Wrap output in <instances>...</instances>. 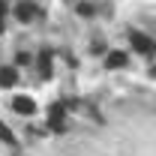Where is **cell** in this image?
<instances>
[{
	"instance_id": "6da1fadb",
	"label": "cell",
	"mask_w": 156,
	"mask_h": 156,
	"mask_svg": "<svg viewBox=\"0 0 156 156\" xmlns=\"http://www.w3.org/2000/svg\"><path fill=\"white\" fill-rule=\"evenodd\" d=\"M48 126L57 129V132L66 129V102H54V105L48 108Z\"/></svg>"
},
{
	"instance_id": "7a4b0ae2",
	"label": "cell",
	"mask_w": 156,
	"mask_h": 156,
	"mask_svg": "<svg viewBox=\"0 0 156 156\" xmlns=\"http://www.w3.org/2000/svg\"><path fill=\"white\" fill-rule=\"evenodd\" d=\"M12 108H15L18 114H33V111H36V102L30 96H15L12 99Z\"/></svg>"
},
{
	"instance_id": "3957f363",
	"label": "cell",
	"mask_w": 156,
	"mask_h": 156,
	"mask_svg": "<svg viewBox=\"0 0 156 156\" xmlns=\"http://www.w3.org/2000/svg\"><path fill=\"white\" fill-rule=\"evenodd\" d=\"M132 45H135V51H141V54H153L156 51V45L147 36H141V33H132Z\"/></svg>"
},
{
	"instance_id": "277c9868",
	"label": "cell",
	"mask_w": 156,
	"mask_h": 156,
	"mask_svg": "<svg viewBox=\"0 0 156 156\" xmlns=\"http://www.w3.org/2000/svg\"><path fill=\"white\" fill-rule=\"evenodd\" d=\"M105 66H108V69H120V66H126V54H123V51H111L108 60H105Z\"/></svg>"
},
{
	"instance_id": "5b68a950",
	"label": "cell",
	"mask_w": 156,
	"mask_h": 156,
	"mask_svg": "<svg viewBox=\"0 0 156 156\" xmlns=\"http://www.w3.org/2000/svg\"><path fill=\"white\" fill-rule=\"evenodd\" d=\"M15 15H18L21 21H30L33 15H36V9H33V3H27V0H24V3H18V9H15Z\"/></svg>"
},
{
	"instance_id": "8992f818",
	"label": "cell",
	"mask_w": 156,
	"mask_h": 156,
	"mask_svg": "<svg viewBox=\"0 0 156 156\" xmlns=\"http://www.w3.org/2000/svg\"><path fill=\"white\" fill-rule=\"evenodd\" d=\"M15 81H18L15 69H9V66H6V69H0V87H12Z\"/></svg>"
},
{
	"instance_id": "52a82bcc",
	"label": "cell",
	"mask_w": 156,
	"mask_h": 156,
	"mask_svg": "<svg viewBox=\"0 0 156 156\" xmlns=\"http://www.w3.org/2000/svg\"><path fill=\"white\" fill-rule=\"evenodd\" d=\"M39 72H42V78L51 75V54H48V51H42V54H39Z\"/></svg>"
},
{
	"instance_id": "ba28073f",
	"label": "cell",
	"mask_w": 156,
	"mask_h": 156,
	"mask_svg": "<svg viewBox=\"0 0 156 156\" xmlns=\"http://www.w3.org/2000/svg\"><path fill=\"white\" fill-rule=\"evenodd\" d=\"M0 141H6V144H15V138H12V132H9V126H6V123H0Z\"/></svg>"
},
{
	"instance_id": "9c48e42d",
	"label": "cell",
	"mask_w": 156,
	"mask_h": 156,
	"mask_svg": "<svg viewBox=\"0 0 156 156\" xmlns=\"http://www.w3.org/2000/svg\"><path fill=\"white\" fill-rule=\"evenodd\" d=\"M15 63H18V66H27V63H30V54H24V51L15 54Z\"/></svg>"
},
{
	"instance_id": "30bf717a",
	"label": "cell",
	"mask_w": 156,
	"mask_h": 156,
	"mask_svg": "<svg viewBox=\"0 0 156 156\" xmlns=\"http://www.w3.org/2000/svg\"><path fill=\"white\" fill-rule=\"evenodd\" d=\"M78 12H81V15H93V6H90V3H78Z\"/></svg>"
},
{
	"instance_id": "8fae6325",
	"label": "cell",
	"mask_w": 156,
	"mask_h": 156,
	"mask_svg": "<svg viewBox=\"0 0 156 156\" xmlns=\"http://www.w3.org/2000/svg\"><path fill=\"white\" fill-rule=\"evenodd\" d=\"M0 30H3V15H0Z\"/></svg>"
}]
</instances>
